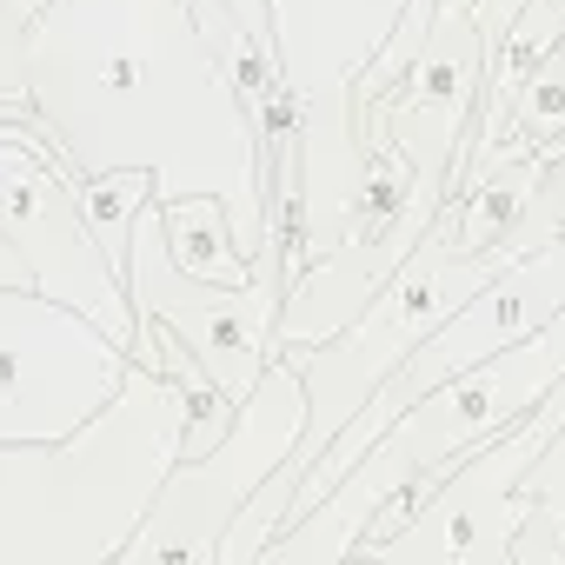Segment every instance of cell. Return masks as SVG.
<instances>
[{"label": "cell", "mask_w": 565, "mask_h": 565, "mask_svg": "<svg viewBox=\"0 0 565 565\" xmlns=\"http://www.w3.org/2000/svg\"><path fill=\"white\" fill-rule=\"evenodd\" d=\"M28 94L74 180L147 167L160 200L220 193L233 206L253 287L287 300L273 246L259 134L193 14V0H47L28 28Z\"/></svg>", "instance_id": "1"}, {"label": "cell", "mask_w": 565, "mask_h": 565, "mask_svg": "<svg viewBox=\"0 0 565 565\" xmlns=\"http://www.w3.org/2000/svg\"><path fill=\"white\" fill-rule=\"evenodd\" d=\"M186 386L134 360L120 393L67 439H8L0 565H120L160 479L186 452Z\"/></svg>", "instance_id": "2"}, {"label": "cell", "mask_w": 565, "mask_h": 565, "mask_svg": "<svg viewBox=\"0 0 565 565\" xmlns=\"http://www.w3.org/2000/svg\"><path fill=\"white\" fill-rule=\"evenodd\" d=\"M565 380V307L525 340L486 353L479 366L433 386L307 519L279 525L259 558H353L366 539H386L413 519V505L486 439L519 426Z\"/></svg>", "instance_id": "3"}, {"label": "cell", "mask_w": 565, "mask_h": 565, "mask_svg": "<svg viewBox=\"0 0 565 565\" xmlns=\"http://www.w3.org/2000/svg\"><path fill=\"white\" fill-rule=\"evenodd\" d=\"M499 266H512V259H499V253H459V246L446 239V226L433 220L426 239L393 266V279H386V287H380L340 333H327L320 347H279V353L307 373V399H313L307 439H300L294 459H287L294 492H300V479L313 472V459L340 439V426L413 360V347H419L426 333H439V327L486 287Z\"/></svg>", "instance_id": "4"}, {"label": "cell", "mask_w": 565, "mask_h": 565, "mask_svg": "<svg viewBox=\"0 0 565 565\" xmlns=\"http://www.w3.org/2000/svg\"><path fill=\"white\" fill-rule=\"evenodd\" d=\"M307 373L273 353L259 386L233 406V426L220 433V446L193 452V459H173V472L160 479L140 532L127 539L120 565H160V558H200L213 565L220 558V539L226 525L239 519V505L294 459V446L307 439Z\"/></svg>", "instance_id": "5"}, {"label": "cell", "mask_w": 565, "mask_h": 565, "mask_svg": "<svg viewBox=\"0 0 565 565\" xmlns=\"http://www.w3.org/2000/svg\"><path fill=\"white\" fill-rule=\"evenodd\" d=\"M0 239L21 246L41 294L81 307L100 333H114L134 353L140 313H134V294H127V273L94 239V226L81 213V193H74V167H67V153L47 127L0 120Z\"/></svg>", "instance_id": "6"}, {"label": "cell", "mask_w": 565, "mask_h": 565, "mask_svg": "<svg viewBox=\"0 0 565 565\" xmlns=\"http://www.w3.org/2000/svg\"><path fill=\"white\" fill-rule=\"evenodd\" d=\"M134 353L34 279L0 287V446L67 439L127 380Z\"/></svg>", "instance_id": "7"}, {"label": "cell", "mask_w": 565, "mask_h": 565, "mask_svg": "<svg viewBox=\"0 0 565 565\" xmlns=\"http://www.w3.org/2000/svg\"><path fill=\"white\" fill-rule=\"evenodd\" d=\"M565 426V380L499 439H486L479 452H466V466H452L399 532L366 539L353 558H512V532H519V486L539 466V452L552 446V433Z\"/></svg>", "instance_id": "8"}, {"label": "cell", "mask_w": 565, "mask_h": 565, "mask_svg": "<svg viewBox=\"0 0 565 565\" xmlns=\"http://www.w3.org/2000/svg\"><path fill=\"white\" fill-rule=\"evenodd\" d=\"M127 294H134V313L140 320H160L173 327L200 366L213 373V386L226 393V406H239L266 360H273V333H279V294L266 287H213V279H193L173 266L167 253V226H160V193L140 206L134 220V253H127Z\"/></svg>", "instance_id": "9"}, {"label": "cell", "mask_w": 565, "mask_h": 565, "mask_svg": "<svg viewBox=\"0 0 565 565\" xmlns=\"http://www.w3.org/2000/svg\"><path fill=\"white\" fill-rule=\"evenodd\" d=\"M160 226H167V253H173L180 273L213 279V287H253V259L239 253L233 206L220 193H173V200H160Z\"/></svg>", "instance_id": "10"}, {"label": "cell", "mask_w": 565, "mask_h": 565, "mask_svg": "<svg viewBox=\"0 0 565 565\" xmlns=\"http://www.w3.org/2000/svg\"><path fill=\"white\" fill-rule=\"evenodd\" d=\"M74 193H81V213H87L94 239H100V246H107V259L127 273L134 220H140V206L160 193V186H153V173H147V167H114V173H87V180H74Z\"/></svg>", "instance_id": "11"}, {"label": "cell", "mask_w": 565, "mask_h": 565, "mask_svg": "<svg viewBox=\"0 0 565 565\" xmlns=\"http://www.w3.org/2000/svg\"><path fill=\"white\" fill-rule=\"evenodd\" d=\"M226 8H233L253 34H273V0H226Z\"/></svg>", "instance_id": "12"}]
</instances>
